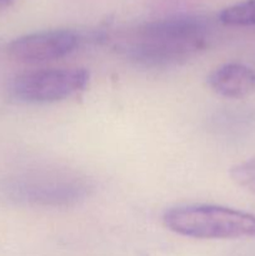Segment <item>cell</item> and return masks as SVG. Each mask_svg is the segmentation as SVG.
<instances>
[{"instance_id":"6da1fadb","label":"cell","mask_w":255,"mask_h":256,"mask_svg":"<svg viewBox=\"0 0 255 256\" xmlns=\"http://www.w3.org/2000/svg\"><path fill=\"white\" fill-rule=\"evenodd\" d=\"M209 25L192 15L144 22L120 35L116 45L126 59L140 66L166 68L182 64L205 49Z\"/></svg>"},{"instance_id":"7a4b0ae2","label":"cell","mask_w":255,"mask_h":256,"mask_svg":"<svg viewBox=\"0 0 255 256\" xmlns=\"http://www.w3.org/2000/svg\"><path fill=\"white\" fill-rule=\"evenodd\" d=\"M85 178L64 169H39L0 182V196L32 206H70L89 195Z\"/></svg>"},{"instance_id":"3957f363","label":"cell","mask_w":255,"mask_h":256,"mask_svg":"<svg viewBox=\"0 0 255 256\" xmlns=\"http://www.w3.org/2000/svg\"><path fill=\"white\" fill-rule=\"evenodd\" d=\"M165 226L175 234L194 239L255 238V216L218 205H182L166 210Z\"/></svg>"},{"instance_id":"277c9868","label":"cell","mask_w":255,"mask_h":256,"mask_svg":"<svg viewBox=\"0 0 255 256\" xmlns=\"http://www.w3.org/2000/svg\"><path fill=\"white\" fill-rule=\"evenodd\" d=\"M88 82L89 72L82 68L32 70L12 78L9 94L26 104L56 102L84 90Z\"/></svg>"},{"instance_id":"5b68a950","label":"cell","mask_w":255,"mask_h":256,"mask_svg":"<svg viewBox=\"0 0 255 256\" xmlns=\"http://www.w3.org/2000/svg\"><path fill=\"white\" fill-rule=\"evenodd\" d=\"M79 42V34L72 30H44L14 39L8 45V52L19 62L39 64L66 56L76 49Z\"/></svg>"},{"instance_id":"8992f818","label":"cell","mask_w":255,"mask_h":256,"mask_svg":"<svg viewBox=\"0 0 255 256\" xmlns=\"http://www.w3.org/2000/svg\"><path fill=\"white\" fill-rule=\"evenodd\" d=\"M208 84L222 96L242 99L255 92V72L240 62H229L212 70Z\"/></svg>"},{"instance_id":"52a82bcc","label":"cell","mask_w":255,"mask_h":256,"mask_svg":"<svg viewBox=\"0 0 255 256\" xmlns=\"http://www.w3.org/2000/svg\"><path fill=\"white\" fill-rule=\"evenodd\" d=\"M219 20L229 26H255V0H244L225 8Z\"/></svg>"},{"instance_id":"ba28073f","label":"cell","mask_w":255,"mask_h":256,"mask_svg":"<svg viewBox=\"0 0 255 256\" xmlns=\"http://www.w3.org/2000/svg\"><path fill=\"white\" fill-rule=\"evenodd\" d=\"M230 176L240 188L255 192V158L232 168Z\"/></svg>"},{"instance_id":"9c48e42d","label":"cell","mask_w":255,"mask_h":256,"mask_svg":"<svg viewBox=\"0 0 255 256\" xmlns=\"http://www.w3.org/2000/svg\"><path fill=\"white\" fill-rule=\"evenodd\" d=\"M14 0H0V8H5V6H9L10 4H12Z\"/></svg>"}]
</instances>
